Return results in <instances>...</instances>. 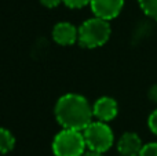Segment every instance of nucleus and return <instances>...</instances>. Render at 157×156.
Listing matches in <instances>:
<instances>
[{
	"label": "nucleus",
	"mask_w": 157,
	"mask_h": 156,
	"mask_svg": "<svg viewBox=\"0 0 157 156\" xmlns=\"http://www.w3.org/2000/svg\"><path fill=\"white\" fill-rule=\"evenodd\" d=\"M55 119L62 129H73L83 131L92 122V105L80 94L68 93L59 97L54 108Z\"/></svg>",
	"instance_id": "obj_1"
},
{
	"label": "nucleus",
	"mask_w": 157,
	"mask_h": 156,
	"mask_svg": "<svg viewBox=\"0 0 157 156\" xmlns=\"http://www.w3.org/2000/svg\"><path fill=\"white\" fill-rule=\"evenodd\" d=\"M110 24L99 17L84 21L78 28V44L84 49H97L101 47L110 37Z\"/></svg>",
	"instance_id": "obj_2"
},
{
	"label": "nucleus",
	"mask_w": 157,
	"mask_h": 156,
	"mask_svg": "<svg viewBox=\"0 0 157 156\" xmlns=\"http://www.w3.org/2000/svg\"><path fill=\"white\" fill-rule=\"evenodd\" d=\"M83 131L62 129L52 140V154L55 156H81L86 151Z\"/></svg>",
	"instance_id": "obj_3"
},
{
	"label": "nucleus",
	"mask_w": 157,
	"mask_h": 156,
	"mask_svg": "<svg viewBox=\"0 0 157 156\" xmlns=\"http://www.w3.org/2000/svg\"><path fill=\"white\" fill-rule=\"evenodd\" d=\"M83 135L86 140L87 149L105 154L112 148L114 142L113 130L108 123L101 120H92L83 130Z\"/></svg>",
	"instance_id": "obj_4"
},
{
	"label": "nucleus",
	"mask_w": 157,
	"mask_h": 156,
	"mask_svg": "<svg viewBox=\"0 0 157 156\" xmlns=\"http://www.w3.org/2000/svg\"><path fill=\"white\" fill-rule=\"evenodd\" d=\"M90 7L95 17L110 21L121 13L124 0H91Z\"/></svg>",
	"instance_id": "obj_5"
},
{
	"label": "nucleus",
	"mask_w": 157,
	"mask_h": 156,
	"mask_svg": "<svg viewBox=\"0 0 157 156\" xmlns=\"http://www.w3.org/2000/svg\"><path fill=\"white\" fill-rule=\"evenodd\" d=\"M92 113H94V118L97 120L101 122H108L113 120L114 118L119 113V105H117V101L112 97H101L92 105Z\"/></svg>",
	"instance_id": "obj_6"
},
{
	"label": "nucleus",
	"mask_w": 157,
	"mask_h": 156,
	"mask_svg": "<svg viewBox=\"0 0 157 156\" xmlns=\"http://www.w3.org/2000/svg\"><path fill=\"white\" fill-rule=\"evenodd\" d=\"M51 36L59 46H72L78 40V28L71 22H58L52 28Z\"/></svg>",
	"instance_id": "obj_7"
},
{
	"label": "nucleus",
	"mask_w": 157,
	"mask_h": 156,
	"mask_svg": "<svg viewBox=\"0 0 157 156\" xmlns=\"http://www.w3.org/2000/svg\"><path fill=\"white\" fill-rule=\"evenodd\" d=\"M144 148L141 137L136 133H124L117 141V152L120 156H138Z\"/></svg>",
	"instance_id": "obj_8"
},
{
	"label": "nucleus",
	"mask_w": 157,
	"mask_h": 156,
	"mask_svg": "<svg viewBox=\"0 0 157 156\" xmlns=\"http://www.w3.org/2000/svg\"><path fill=\"white\" fill-rule=\"evenodd\" d=\"M15 146V138L10 130L0 127V154H8Z\"/></svg>",
	"instance_id": "obj_9"
},
{
	"label": "nucleus",
	"mask_w": 157,
	"mask_h": 156,
	"mask_svg": "<svg viewBox=\"0 0 157 156\" xmlns=\"http://www.w3.org/2000/svg\"><path fill=\"white\" fill-rule=\"evenodd\" d=\"M139 7L149 18L157 21V0H138Z\"/></svg>",
	"instance_id": "obj_10"
},
{
	"label": "nucleus",
	"mask_w": 157,
	"mask_h": 156,
	"mask_svg": "<svg viewBox=\"0 0 157 156\" xmlns=\"http://www.w3.org/2000/svg\"><path fill=\"white\" fill-rule=\"evenodd\" d=\"M138 156H157V142L145 144Z\"/></svg>",
	"instance_id": "obj_11"
},
{
	"label": "nucleus",
	"mask_w": 157,
	"mask_h": 156,
	"mask_svg": "<svg viewBox=\"0 0 157 156\" xmlns=\"http://www.w3.org/2000/svg\"><path fill=\"white\" fill-rule=\"evenodd\" d=\"M62 3L69 8H83L91 3V0H62Z\"/></svg>",
	"instance_id": "obj_12"
},
{
	"label": "nucleus",
	"mask_w": 157,
	"mask_h": 156,
	"mask_svg": "<svg viewBox=\"0 0 157 156\" xmlns=\"http://www.w3.org/2000/svg\"><path fill=\"white\" fill-rule=\"evenodd\" d=\"M147 126H149L150 131L155 135H157V109H155L150 113L149 119H147Z\"/></svg>",
	"instance_id": "obj_13"
},
{
	"label": "nucleus",
	"mask_w": 157,
	"mask_h": 156,
	"mask_svg": "<svg viewBox=\"0 0 157 156\" xmlns=\"http://www.w3.org/2000/svg\"><path fill=\"white\" fill-rule=\"evenodd\" d=\"M40 3L47 8H55L62 3V0H40Z\"/></svg>",
	"instance_id": "obj_14"
},
{
	"label": "nucleus",
	"mask_w": 157,
	"mask_h": 156,
	"mask_svg": "<svg viewBox=\"0 0 157 156\" xmlns=\"http://www.w3.org/2000/svg\"><path fill=\"white\" fill-rule=\"evenodd\" d=\"M149 98H150V101H153L155 104H157V84L155 86H152L150 87V90H149Z\"/></svg>",
	"instance_id": "obj_15"
},
{
	"label": "nucleus",
	"mask_w": 157,
	"mask_h": 156,
	"mask_svg": "<svg viewBox=\"0 0 157 156\" xmlns=\"http://www.w3.org/2000/svg\"><path fill=\"white\" fill-rule=\"evenodd\" d=\"M81 156H103V154L97 152V151H91V149H87V151H84V154Z\"/></svg>",
	"instance_id": "obj_16"
}]
</instances>
